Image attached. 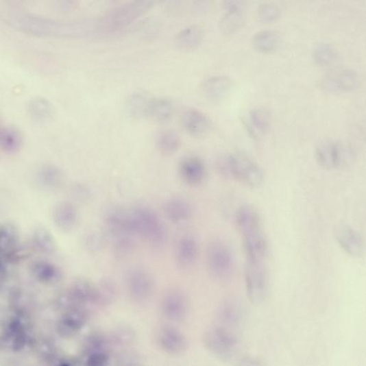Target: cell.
I'll use <instances>...</instances> for the list:
<instances>
[{
	"label": "cell",
	"instance_id": "cell-17",
	"mask_svg": "<svg viewBox=\"0 0 366 366\" xmlns=\"http://www.w3.org/2000/svg\"><path fill=\"white\" fill-rule=\"evenodd\" d=\"M182 124L189 134L196 137L206 135L212 127L210 119L197 109H188L182 114Z\"/></svg>",
	"mask_w": 366,
	"mask_h": 366
},
{
	"label": "cell",
	"instance_id": "cell-40",
	"mask_svg": "<svg viewBox=\"0 0 366 366\" xmlns=\"http://www.w3.org/2000/svg\"><path fill=\"white\" fill-rule=\"evenodd\" d=\"M280 14V10L276 5L264 4L259 8L258 16L260 20L264 23H270L276 21Z\"/></svg>",
	"mask_w": 366,
	"mask_h": 366
},
{
	"label": "cell",
	"instance_id": "cell-36",
	"mask_svg": "<svg viewBox=\"0 0 366 366\" xmlns=\"http://www.w3.org/2000/svg\"><path fill=\"white\" fill-rule=\"evenodd\" d=\"M34 247L39 250L49 253L53 251L55 245L50 233L43 228L36 230L32 238Z\"/></svg>",
	"mask_w": 366,
	"mask_h": 366
},
{
	"label": "cell",
	"instance_id": "cell-8",
	"mask_svg": "<svg viewBox=\"0 0 366 366\" xmlns=\"http://www.w3.org/2000/svg\"><path fill=\"white\" fill-rule=\"evenodd\" d=\"M265 263H247L245 284L247 297L254 304L262 303L267 294L268 281Z\"/></svg>",
	"mask_w": 366,
	"mask_h": 366
},
{
	"label": "cell",
	"instance_id": "cell-25",
	"mask_svg": "<svg viewBox=\"0 0 366 366\" xmlns=\"http://www.w3.org/2000/svg\"><path fill=\"white\" fill-rule=\"evenodd\" d=\"M270 125V116L263 108H254L249 112L247 127L254 138H259L265 134Z\"/></svg>",
	"mask_w": 366,
	"mask_h": 366
},
{
	"label": "cell",
	"instance_id": "cell-13",
	"mask_svg": "<svg viewBox=\"0 0 366 366\" xmlns=\"http://www.w3.org/2000/svg\"><path fill=\"white\" fill-rule=\"evenodd\" d=\"M179 175L183 182L192 187L202 183L206 177V168L202 160L188 157L182 160L179 166Z\"/></svg>",
	"mask_w": 366,
	"mask_h": 366
},
{
	"label": "cell",
	"instance_id": "cell-18",
	"mask_svg": "<svg viewBox=\"0 0 366 366\" xmlns=\"http://www.w3.org/2000/svg\"><path fill=\"white\" fill-rule=\"evenodd\" d=\"M335 236L342 249L353 257H360L363 253V241L360 234L354 229L349 226L338 227Z\"/></svg>",
	"mask_w": 366,
	"mask_h": 366
},
{
	"label": "cell",
	"instance_id": "cell-15",
	"mask_svg": "<svg viewBox=\"0 0 366 366\" xmlns=\"http://www.w3.org/2000/svg\"><path fill=\"white\" fill-rule=\"evenodd\" d=\"M244 318L243 307L234 300L225 301L217 310L216 319L221 326L232 330L239 326Z\"/></svg>",
	"mask_w": 366,
	"mask_h": 366
},
{
	"label": "cell",
	"instance_id": "cell-41",
	"mask_svg": "<svg viewBox=\"0 0 366 366\" xmlns=\"http://www.w3.org/2000/svg\"><path fill=\"white\" fill-rule=\"evenodd\" d=\"M109 356L105 352H98L88 355L86 364L93 366H101L108 364Z\"/></svg>",
	"mask_w": 366,
	"mask_h": 366
},
{
	"label": "cell",
	"instance_id": "cell-3",
	"mask_svg": "<svg viewBox=\"0 0 366 366\" xmlns=\"http://www.w3.org/2000/svg\"><path fill=\"white\" fill-rule=\"evenodd\" d=\"M106 225L116 251L121 254L130 252L138 237L132 222L130 212L119 208L110 210L106 216Z\"/></svg>",
	"mask_w": 366,
	"mask_h": 366
},
{
	"label": "cell",
	"instance_id": "cell-29",
	"mask_svg": "<svg viewBox=\"0 0 366 366\" xmlns=\"http://www.w3.org/2000/svg\"><path fill=\"white\" fill-rule=\"evenodd\" d=\"M252 45L258 51L271 53L280 47V38L273 31H262L253 36Z\"/></svg>",
	"mask_w": 366,
	"mask_h": 366
},
{
	"label": "cell",
	"instance_id": "cell-14",
	"mask_svg": "<svg viewBox=\"0 0 366 366\" xmlns=\"http://www.w3.org/2000/svg\"><path fill=\"white\" fill-rule=\"evenodd\" d=\"M344 150L342 146L334 141L321 143L316 151V158L319 166L326 169H337L344 161Z\"/></svg>",
	"mask_w": 366,
	"mask_h": 366
},
{
	"label": "cell",
	"instance_id": "cell-12",
	"mask_svg": "<svg viewBox=\"0 0 366 366\" xmlns=\"http://www.w3.org/2000/svg\"><path fill=\"white\" fill-rule=\"evenodd\" d=\"M157 342L162 351L175 356L185 353L188 346L186 337L178 328L171 326L160 329Z\"/></svg>",
	"mask_w": 366,
	"mask_h": 366
},
{
	"label": "cell",
	"instance_id": "cell-43",
	"mask_svg": "<svg viewBox=\"0 0 366 366\" xmlns=\"http://www.w3.org/2000/svg\"><path fill=\"white\" fill-rule=\"evenodd\" d=\"M40 352L47 359H53L55 356L54 347L52 344L47 341L41 345Z\"/></svg>",
	"mask_w": 366,
	"mask_h": 366
},
{
	"label": "cell",
	"instance_id": "cell-30",
	"mask_svg": "<svg viewBox=\"0 0 366 366\" xmlns=\"http://www.w3.org/2000/svg\"><path fill=\"white\" fill-rule=\"evenodd\" d=\"M174 108L172 102L166 99H151L149 117L159 122L169 121L173 114Z\"/></svg>",
	"mask_w": 366,
	"mask_h": 366
},
{
	"label": "cell",
	"instance_id": "cell-2",
	"mask_svg": "<svg viewBox=\"0 0 366 366\" xmlns=\"http://www.w3.org/2000/svg\"><path fill=\"white\" fill-rule=\"evenodd\" d=\"M217 169L224 176L252 188L260 187L265 180L264 172L258 164L240 153L230 154L219 158Z\"/></svg>",
	"mask_w": 366,
	"mask_h": 366
},
{
	"label": "cell",
	"instance_id": "cell-37",
	"mask_svg": "<svg viewBox=\"0 0 366 366\" xmlns=\"http://www.w3.org/2000/svg\"><path fill=\"white\" fill-rule=\"evenodd\" d=\"M357 76L352 71L345 70L333 79V87L340 90H349L356 86Z\"/></svg>",
	"mask_w": 366,
	"mask_h": 366
},
{
	"label": "cell",
	"instance_id": "cell-6",
	"mask_svg": "<svg viewBox=\"0 0 366 366\" xmlns=\"http://www.w3.org/2000/svg\"><path fill=\"white\" fill-rule=\"evenodd\" d=\"M204 343L208 352L223 360L232 358L240 347L239 339L234 332L221 326H215L206 333Z\"/></svg>",
	"mask_w": 366,
	"mask_h": 366
},
{
	"label": "cell",
	"instance_id": "cell-34",
	"mask_svg": "<svg viewBox=\"0 0 366 366\" xmlns=\"http://www.w3.org/2000/svg\"><path fill=\"white\" fill-rule=\"evenodd\" d=\"M32 269L35 278L43 283H52L59 278L60 273L57 267L47 262H36Z\"/></svg>",
	"mask_w": 366,
	"mask_h": 366
},
{
	"label": "cell",
	"instance_id": "cell-33",
	"mask_svg": "<svg viewBox=\"0 0 366 366\" xmlns=\"http://www.w3.org/2000/svg\"><path fill=\"white\" fill-rule=\"evenodd\" d=\"M156 145L161 153L171 155L179 150L181 145V140L175 132L166 130L161 132L158 135Z\"/></svg>",
	"mask_w": 366,
	"mask_h": 366
},
{
	"label": "cell",
	"instance_id": "cell-28",
	"mask_svg": "<svg viewBox=\"0 0 366 366\" xmlns=\"http://www.w3.org/2000/svg\"><path fill=\"white\" fill-rule=\"evenodd\" d=\"M36 180L41 187L51 191L58 189L61 186L63 175L58 167L46 166L36 173Z\"/></svg>",
	"mask_w": 366,
	"mask_h": 366
},
{
	"label": "cell",
	"instance_id": "cell-1",
	"mask_svg": "<svg viewBox=\"0 0 366 366\" xmlns=\"http://www.w3.org/2000/svg\"><path fill=\"white\" fill-rule=\"evenodd\" d=\"M10 20L16 29L36 36L77 38L101 34L99 20L59 22L25 13L14 14Z\"/></svg>",
	"mask_w": 366,
	"mask_h": 366
},
{
	"label": "cell",
	"instance_id": "cell-24",
	"mask_svg": "<svg viewBox=\"0 0 366 366\" xmlns=\"http://www.w3.org/2000/svg\"><path fill=\"white\" fill-rule=\"evenodd\" d=\"M204 38V30L199 26L193 25L181 30L175 36L176 46L184 51L197 47Z\"/></svg>",
	"mask_w": 366,
	"mask_h": 366
},
{
	"label": "cell",
	"instance_id": "cell-5",
	"mask_svg": "<svg viewBox=\"0 0 366 366\" xmlns=\"http://www.w3.org/2000/svg\"><path fill=\"white\" fill-rule=\"evenodd\" d=\"M153 5L154 3L151 1H136L110 11L99 20L101 34H113L125 29Z\"/></svg>",
	"mask_w": 366,
	"mask_h": 366
},
{
	"label": "cell",
	"instance_id": "cell-42",
	"mask_svg": "<svg viewBox=\"0 0 366 366\" xmlns=\"http://www.w3.org/2000/svg\"><path fill=\"white\" fill-rule=\"evenodd\" d=\"M139 356L133 353L123 354L119 359L121 365H136L139 363Z\"/></svg>",
	"mask_w": 366,
	"mask_h": 366
},
{
	"label": "cell",
	"instance_id": "cell-27",
	"mask_svg": "<svg viewBox=\"0 0 366 366\" xmlns=\"http://www.w3.org/2000/svg\"><path fill=\"white\" fill-rule=\"evenodd\" d=\"M227 14L221 23L222 29L228 33L241 27L244 23L243 3L240 2L226 3Z\"/></svg>",
	"mask_w": 366,
	"mask_h": 366
},
{
	"label": "cell",
	"instance_id": "cell-9",
	"mask_svg": "<svg viewBox=\"0 0 366 366\" xmlns=\"http://www.w3.org/2000/svg\"><path fill=\"white\" fill-rule=\"evenodd\" d=\"M125 284L130 297L137 302L148 300L154 289V282L145 270L135 269L127 273Z\"/></svg>",
	"mask_w": 366,
	"mask_h": 366
},
{
	"label": "cell",
	"instance_id": "cell-4",
	"mask_svg": "<svg viewBox=\"0 0 366 366\" xmlns=\"http://www.w3.org/2000/svg\"><path fill=\"white\" fill-rule=\"evenodd\" d=\"M130 212L137 236L154 247H160L166 243V228L154 210L147 207L138 206Z\"/></svg>",
	"mask_w": 366,
	"mask_h": 366
},
{
	"label": "cell",
	"instance_id": "cell-26",
	"mask_svg": "<svg viewBox=\"0 0 366 366\" xmlns=\"http://www.w3.org/2000/svg\"><path fill=\"white\" fill-rule=\"evenodd\" d=\"M235 221L241 234L263 227L261 219L252 207L244 206L236 211Z\"/></svg>",
	"mask_w": 366,
	"mask_h": 366
},
{
	"label": "cell",
	"instance_id": "cell-20",
	"mask_svg": "<svg viewBox=\"0 0 366 366\" xmlns=\"http://www.w3.org/2000/svg\"><path fill=\"white\" fill-rule=\"evenodd\" d=\"M86 315L78 308H70L58 323V332L64 337L77 334L85 324Z\"/></svg>",
	"mask_w": 366,
	"mask_h": 366
},
{
	"label": "cell",
	"instance_id": "cell-23",
	"mask_svg": "<svg viewBox=\"0 0 366 366\" xmlns=\"http://www.w3.org/2000/svg\"><path fill=\"white\" fill-rule=\"evenodd\" d=\"M232 86V81L226 77H215L210 78L203 85L204 96L212 101L224 99L230 93Z\"/></svg>",
	"mask_w": 366,
	"mask_h": 366
},
{
	"label": "cell",
	"instance_id": "cell-38",
	"mask_svg": "<svg viewBox=\"0 0 366 366\" xmlns=\"http://www.w3.org/2000/svg\"><path fill=\"white\" fill-rule=\"evenodd\" d=\"M336 57L335 51L331 45L321 44L315 50L314 58L315 62L322 66L331 64Z\"/></svg>",
	"mask_w": 366,
	"mask_h": 366
},
{
	"label": "cell",
	"instance_id": "cell-16",
	"mask_svg": "<svg viewBox=\"0 0 366 366\" xmlns=\"http://www.w3.org/2000/svg\"><path fill=\"white\" fill-rule=\"evenodd\" d=\"M175 260L178 266L188 269L196 263L198 256V245L195 238L191 234L182 236L175 247Z\"/></svg>",
	"mask_w": 366,
	"mask_h": 366
},
{
	"label": "cell",
	"instance_id": "cell-39",
	"mask_svg": "<svg viewBox=\"0 0 366 366\" xmlns=\"http://www.w3.org/2000/svg\"><path fill=\"white\" fill-rule=\"evenodd\" d=\"M135 334L132 329L121 327L117 329L112 336V341L114 345H126L132 343Z\"/></svg>",
	"mask_w": 366,
	"mask_h": 366
},
{
	"label": "cell",
	"instance_id": "cell-7",
	"mask_svg": "<svg viewBox=\"0 0 366 366\" xmlns=\"http://www.w3.org/2000/svg\"><path fill=\"white\" fill-rule=\"evenodd\" d=\"M207 265L212 277L219 280L228 279L234 270V257L228 245L223 241H215L208 247Z\"/></svg>",
	"mask_w": 366,
	"mask_h": 366
},
{
	"label": "cell",
	"instance_id": "cell-21",
	"mask_svg": "<svg viewBox=\"0 0 366 366\" xmlns=\"http://www.w3.org/2000/svg\"><path fill=\"white\" fill-rule=\"evenodd\" d=\"M3 341L14 351H21L26 345L28 337L25 323L21 317L12 318L7 325Z\"/></svg>",
	"mask_w": 366,
	"mask_h": 366
},
{
	"label": "cell",
	"instance_id": "cell-19",
	"mask_svg": "<svg viewBox=\"0 0 366 366\" xmlns=\"http://www.w3.org/2000/svg\"><path fill=\"white\" fill-rule=\"evenodd\" d=\"M163 211L171 223L182 224L188 221L192 215V207L186 199L173 197L164 202Z\"/></svg>",
	"mask_w": 366,
	"mask_h": 366
},
{
	"label": "cell",
	"instance_id": "cell-22",
	"mask_svg": "<svg viewBox=\"0 0 366 366\" xmlns=\"http://www.w3.org/2000/svg\"><path fill=\"white\" fill-rule=\"evenodd\" d=\"M55 225L64 232H69L76 228L79 221L78 212L75 207L69 203L60 204L53 212Z\"/></svg>",
	"mask_w": 366,
	"mask_h": 366
},
{
	"label": "cell",
	"instance_id": "cell-32",
	"mask_svg": "<svg viewBox=\"0 0 366 366\" xmlns=\"http://www.w3.org/2000/svg\"><path fill=\"white\" fill-rule=\"evenodd\" d=\"M28 112L33 119L42 122L51 118L53 107L45 98H34L28 104Z\"/></svg>",
	"mask_w": 366,
	"mask_h": 366
},
{
	"label": "cell",
	"instance_id": "cell-10",
	"mask_svg": "<svg viewBox=\"0 0 366 366\" xmlns=\"http://www.w3.org/2000/svg\"><path fill=\"white\" fill-rule=\"evenodd\" d=\"M188 309L189 302L187 295L178 289L169 292L161 303L163 316L173 322H180L184 319Z\"/></svg>",
	"mask_w": 366,
	"mask_h": 366
},
{
	"label": "cell",
	"instance_id": "cell-35",
	"mask_svg": "<svg viewBox=\"0 0 366 366\" xmlns=\"http://www.w3.org/2000/svg\"><path fill=\"white\" fill-rule=\"evenodd\" d=\"M151 99L142 94L133 95L127 101V109L134 117H149V110Z\"/></svg>",
	"mask_w": 366,
	"mask_h": 366
},
{
	"label": "cell",
	"instance_id": "cell-31",
	"mask_svg": "<svg viewBox=\"0 0 366 366\" xmlns=\"http://www.w3.org/2000/svg\"><path fill=\"white\" fill-rule=\"evenodd\" d=\"M2 149L7 154H14L19 151L23 144V138L19 132L12 127H5L0 134Z\"/></svg>",
	"mask_w": 366,
	"mask_h": 366
},
{
	"label": "cell",
	"instance_id": "cell-11",
	"mask_svg": "<svg viewBox=\"0 0 366 366\" xmlns=\"http://www.w3.org/2000/svg\"><path fill=\"white\" fill-rule=\"evenodd\" d=\"M242 235L247 263H265L268 253V245L263 228L245 232Z\"/></svg>",
	"mask_w": 366,
	"mask_h": 366
}]
</instances>
